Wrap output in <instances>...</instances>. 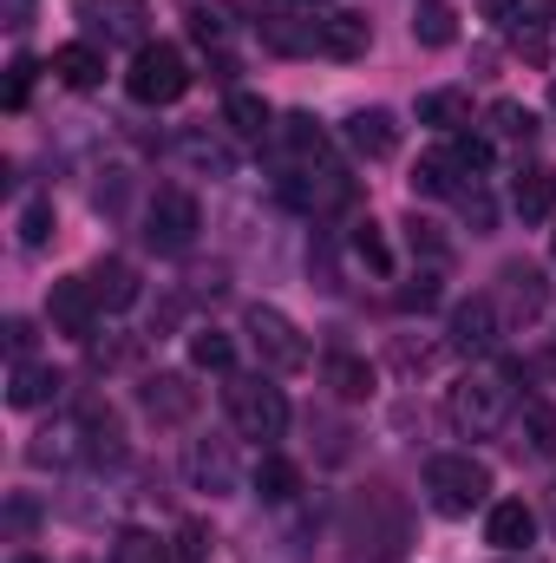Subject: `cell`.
I'll list each match as a JSON object with an SVG mask.
<instances>
[{
	"label": "cell",
	"instance_id": "cell-1",
	"mask_svg": "<svg viewBox=\"0 0 556 563\" xmlns=\"http://www.w3.org/2000/svg\"><path fill=\"white\" fill-rule=\"evenodd\" d=\"M485 492H491V472H485L471 452H438V459L425 465V498H432V511H445V518L478 511Z\"/></svg>",
	"mask_w": 556,
	"mask_h": 563
},
{
	"label": "cell",
	"instance_id": "cell-2",
	"mask_svg": "<svg viewBox=\"0 0 556 563\" xmlns=\"http://www.w3.org/2000/svg\"><path fill=\"white\" fill-rule=\"evenodd\" d=\"M504 413H511V380L504 374H471V380H458L445 394V420L465 439H491L504 426Z\"/></svg>",
	"mask_w": 556,
	"mask_h": 563
},
{
	"label": "cell",
	"instance_id": "cell-3",
	"mask_svg": "<svg viewBox=\"0 0 556 563\" xmlns=\"http://www.w3.org/2000/svg\"><path fill=\"white\" fill-rule=\"evenodd\" d=\"M125 92L138 99V106H177L184 92H190V59L177 53V46H138L132 53V73H125Z\"/></svg>",
	"mask_w": 556,
	"mask_h": 563
},
{
	"label": "cell",
	"instance_id": "cell-4",
	"mask_svg": "<svg viewBox=\"0 0 556 563\" xmlns=\"http://www.w3.org/2000/svg\"><path fill=\"white\" fill-rule=\"evenodd\" d=\"M230 420L243 439H281L288 432V400H281V387H269V374H249V380H230Z\"/></svg>",
	"mask_w": 556,
	"mask_h": 563
},
{
	"label": "cell",
	"instance_id": "cell-5",
	"mask_svg": "<svg viewBox=\"0 0 556 563\" xmlns=\"http://www.w3.org/2000/svg\"><path fill=\"white\" fill-rule=\"evenodd\" d=\"M243 328H249V347H256L263 374H301L308 367V341H301V328L281 308H249Z\"/></svg>",
	"mask_w": 556,
	"mask_h": 563
},
{
	"label": "cell",
	"instance_id": "cell-6",
	"mask_svg": "<svg viewBox=\"0 0 556 563\" xmlns=\"http://www.w3.org/2000/svg\"><path fill=\"white\" fill-rule=\"evenodd\" d=\"M197 230H203V217H197V197H190V190H157V197H151V210H144V243H151L157 256H184V250L197 243Z\"/></svg>",
	"mask_w": 556,
	"mask_h": 563
},
{
	"label": "cell",
	"instance_id": "cell-7",
	"mask_svg": "<svg viewBox=\"0 0 556 563\" xmlns=\"http://www.w3.org/2000/svg\"><path fill=\"white\" fill-rule=\"evenodd\" d=\"M46 314H53V328L66 334V341H92V328H99V295H92V282L86 276H66L53 282V301H46Z\"/></svg>",
	"mask_w": 556,
	"mask_h": 563
},
{
	"label": "cell",
	"instance_id": "cell-8",
	"mask_svg": "<svg viewBox=\"0 0 556 563\" xmlns=\"http://www.w3.org/2000/svg\"><path fill=\"white\" fill-rule=\"evenodd\" d=\"M445 341H452V354H491L498 347V301L491 295L458 301L452 321H445Z\"/></svg>",
	"mask_w": 556,
	"mask_h": 563
},
{
	"label": "cell",
	"instance_id": "cell-9",
	"mask_svg": "<svg viewBox=\"0 0 556 563\" xmlns=\"http://www.w3.org/2000/svg\"><path fill=\"white\" fill-rule=\"evenodd\" d=\"M79 13L105 46H151L144 40V0H79Z\"/></svg>",
	"mask_w": 556,
	"mask_h": 563
},
{
	"label": "cell",
	"instance_id": "cell-10",
	"mask_svg": "<svg viewBox=\"0 0 556 563\" xmlns=\"http://www.w3.org/2000/svg\"><path fill=\"white\" fill-rule=\"evenodd\" d=\"M184 472H190V485H197V492H210V498L236 492V452H230V439H190Z\"/></svg>",
	"mask_w": 556,
	"mask_h": 563
},
{
	"label": "cell",
	"instance_id": "cell-11",
	"mask_svg": "<svg viewBox=\"0 0 556 563\" xmlns=\"http://www.w3.org/2000/svg\"><path fill=\"white\" fill-rule=\"evenodd\" d=\"M341 139L354 144L367 164H387V157L400 151V119H393L387 106H367V112H354V119L341 125Z\"/></svg>",
	"mask_w": 556,
	"mask_h": 563
},
{
	"label": "cell",
	"instance_id": "cell-12",
	"mask_svg": "<svg viewBox=\"0 0 556 563\" xmlns=\"http://www.w3.org/2000/svg\"><path fill=\"white\" fill-rule=\"evenodd\" d=\"M485 544L504 551V558H524V544H537V511H531L524 498L491 505V518H485Z\"/></svg>",
	"mask_w": 556,
	"mask_h": 563
},
{
	"label": "cell",
	"instance_id": "cell-13",
	"mask_svg": "<svg viewBox=\"0 0 556 563\" xmlns=\"http://www.w3.org/2000/svg\"><path fill=\"white\" fill-rule=\"evenodd\" d=\"M144 413L164 420V426L190 420V413H197V387H190L184 374H151V380H144Z\"/></svg>",
	"mask_w": 556,
	"mask_h": 563
},
{
	"label": "cell",
	"instance_id": "cell-14",
	"mask_svg": "<svg viewBox=\"0 0 556 563\" xmlns=\"http://www.w3.org/2000/svg\"><path fill=\"white\" fill-rule=\"evenodd\" d=\"M86 282H92V295H99V308H105V314H119V308H132V301H138V269H132L125 256L92 263Z\"/></svg>",
	"mask_w": 556,
	"mask_h": 563
},
{
	"label": "cell",
	"instance_id": "cell-15",
	"mask_svg": "<svg viewBox=\"0 0 556 563\" xmlns=\"http://www.w3.org/2000/svg\"><path fill=\"white\" fill-rule=\"evenodd\" d=\"M53 79H59V86H73V92H92V86L105 79V53H99L92 40H73V46H59V53H53Z\"/></svg>",
	"mask_w": 556,
	"mask_h": 563
},
{
	"label": "cell",
	"instance_id": "cell-16",
	"mask_svg": "<svg viewBox=\"0 0 556 563\" xmlns=\"http://www.w3.org/2000/svg\"><path fill=\"white\" fill-rule=\"evenodd\" d=\"M511 203H518L524 223H544V217L556 210V170L551 164H524L518 184H511Z\"/></svg>",
	"mask_w": 556,
	"mask_h": 563
},
{
	"label": "cell",
	"instance_id": "cell-17",
	"mask_svg": "<svg viewBox=\"0 0 556 563\" xmlns=\"http://www.w3.org/2000/svg\"><path fill=\"white\" fill-rule=\"evenodd\" d=\"M367 46H374L367 13H327V20H321V53H327V59H360Z\"/></svg>",
	"mask_w": 556,
	"mask_h": 563
},
{
	"label": "cell",
	"instance_id": "cell-18",
	"mask_svg": "<svg viewBox=\"0 0 556 563\" xmlns=\"http://www.w3.org/2000/svg\"><path fill=\"white\" fill-rule=\"evenodd\" d=\"M177 157H184L197 177H236V151L223 139H210V132H184V139H177Z\"/></svg>",
	"mask_w": 556,
	"mask_h": 563
},
{
	"label": "cell",
	"instance_id": "cell-19",
	"mask_svg": "<svg viewBox=\"0 0 556 563\" xmlns=\"http://www.w3.org/2000/svg\"><path fill=\"white\" fill-rule=\"evenodd\" d=\"M504 301H511V314H518V321H537V314H544V301H551L544 269H531V263H511V269H504Z\"/></svg>",
	"mask_w": 556,
	"mask_h": 563
},
{
	"label": "cell",
	"instance_id": "cell-20",
	"mask_svg": "<svg viewBox=\"0 0 556 563\" xmlns=\"http://www.w3.org/2000/svg\"><path fill=\"white\" fill-rule=\"evenodd\" d=\"M419 125H432V132H465V125H471V99H465L458 86H438V92L419 99Z\"/></svg>",
	"mask_w": 556,
	"mask_h": 563
},
{
	"label": "cell",
	"instance_id": "cell-21",
	"mask_svg": "<svg viewBox=\"0 0 556 563\" xmlns=\"http://www.w3.org/2000/svg\"><path fill=\"white\" fill-rule=\"evenodd\" d=\"M59 394V374L40 367V361H13V380H7V400L13 407H46Z\"/></svg>",
	"mask_w": 556,
	"mask_h": 563
},
{
	"label": "cell",
	"instance_id": "cell-22",
	"mask_svg": "<svg viewBox=\"0 0 556 563\" xmlns=\"http://www.w3.org/2000/svg\"><path fill=\"white\" fill-rule=\"evenodd\" d=\"M458 157L452 151H432V157H419L413 164V197H458Z\"/></svg>",
	"mask_w": 556,
	"mask_h": 563
},
{
	"label": "cell",
	"instance_id": "cell-23",
	"mask_svg": "<svg viewBox=\"0 0 556 563\" xmlns=\"http://www.w3.org/2000/svg\"><path fill=\"white\" fill-rule=\"evenodd\" d=\"M263 40L276 53H321V20H281V13H263Z\"/></svg>",
	"mask_w": 556,
	"mask_h": 563
},
{
	"label": "cell",
	"instance_id": "cell-24",
	"mask_svg": "<svg viewBox=\"0 0 556 563\" xmlns=\"http://www.w3.org/2000/svg\"><path fill=\"white\" fill-rule=\"evenodd\" d=\"M230 361H236V341L223 328H197L190 334V367L197 374H230Z\"/></svg>",
	"mask_w": 556,
	"mask_h": 563
},
{
	"label": "cell",
	"instance_id": "cell-25",
	"mask_svg": "<svg viewBox=\"0 0 556 563\" xmlns=\"http://www.w3.org/2000/svg\"><path fill=\"white\" fill-rule=\"evenodd\" d=\"M327 387H334L341 400H367V394H374V367H367L360 354H334V361H327Z\"/></svg>",
	"mask_w": 556,
	"mask_h": 563
},
{
	"label": "cell",
	"instance_id": "cell-26",
	"mask_svg": "<svg viewBox=\"0 0 556 563\" xmlns=\"http://www.w3.org/2000/svg\"><path fill=\"white\" fill-rule=\"evenodd\" d=\"M294 492H301V472H294L288 459H276V452H269V459L256 465V498H263V505H288Z\"/></svg>",
	"mask_w": 556,
	"mask_h": 563
},
{
	"label": "cell",
	"instance_id": "cell-27",
	"mask_svg": "<svg viewBox=\"0 0 556 563\" xmlns=\"http://www.w3.org/2000/svg\"><path fill=\"white\" fill-rule=\"evenodd\" d=\"M223 125H230L236 139H263V132H269V106H263L256 92H230V106H223Z\"/></svg>",
	"mask_w": 556,
	"mask_h": 563
},
{
	"label": "cell",
	"instance_id": "cell-28",
	"mask_svg": "<svg viewBox=\"0 0 556 563\" xmlns=\"http://www.w3.org/2000/svg\"><path fill=\"white\" fill-rule=\"evenodd\" d=\"M281 139H288V151L301 157V170H314V164H327V139H321V125H314L308 112H294V119L281 125Z\"/></svg>",
	"mask_w": 556,
	"mask_h": 563
},
{
	"label": "cell",
	"instance_id": "cell-29",
	"mask_svg": "<svg viewBox=\"0 0 556 563\" xmlns=\"http://www.w3.org/2000/svg\"><path fill=\"white\" fill-rule=\"evenodd\" d=\"M518 432H524V445L531 452H556V407L551 400H524V413H518Z\"/></svg>",
	"mask_w": 556,
	"mask_h": 563
},
{
	"label": "cell",
	"instance_id": "cell-30",
	"mask_svg": "<svg viewBox=\"0 0 556 563\" xmlns=\"http://www.w3.org/2000/svg\"><path fill=\"white\" fill-rule=\"evenodd\" d=\"M491 132H498V139H511V144H531V139H537V112H531V106H518V99H498V106H491Z\"/></svg>",
	"mask_w": 556,
	"mask_h": 563
},
{
	"label": "cell",
	"instance_id": "cell-31",
	"mask_svg": "<svg viewBox=\"0 0 556 563\" xmlns=\"http://www.w3.org/2000/svg\"><path fill=\"white\" fill-rule=\"evenodd\" d=\"M413 40H419V46H452V40H458V26H452V7L425 0V7L413 13Z\"/></svg>",
	"mask_w": 556,
	"mask_h": 563
},
{
	"label": "cell",
	"instance_id": "cell-32",
	"mask_svg": "<svg viewBox=\"0 0 556 563\" xmlns=\"http://www.w3.org/2000/svg\"><path fill=\"white\" fill-rule=\"evenodd\" d=\"M354 263H367L374 276H387V269H393V250H387L380 223H354Z\"/></svg>",
	"mask_w": 556,
	"mask_h": 563
},
{
	"label": "cell",
	"instance_id": "cell-33",
	"mask_svg": "<svg viewBox=\"0 0 556 563\" xmlns=\"http://www.w3.org/2000/svg\"><path fill=\"white\" fill-rule=\"evenodd\" d=\"M46 236H53V203L33 197V203L20 210V243H26V250H46Z\"/></svg>",
	"mask_w": 556,
	"mask_h": 563
},
{
	"label": "cell",
	"instance_id": "cell-34",
	"mask_svg": "<svg viewBox=\"0 0 556 563\" xmlns=\"http://www.w3.org/2000/svg\"><path fill=\"white\" fill-rule=\"evenodd\" d=\"M511 40H518V53H524L531 66H551V33H544L537 20H518V26H511Z\"/></svg>",
	"mask_w": 556,
	"mask_h": 563
},
{
	"label": "cell",
	"instance_id": "cell-35",
	"mask_svg": "<svg viewBox=\"0 0 556 563\" xmlns=\"http://www.w3.org/2000/svg\"><path fill=\"white\" fill-rule=\"evenodd\" d=\"M452 157H458V170H465V177H478V170L491 164V139H471V132H458Z\"/></svg>",
	"mask_w": 556,
	"mask_h": 563
},
{
	"label": "cell",
	"instance_id": "cell-36",
	"mask_svg": "<svg viewBox=\"0 0 556 563\" xmlns=\"http://www.w3.org/2000/svg\"><path fill=\"white\" fill-rule=\"evenodd\" d=\"M33 73H40V66H33L26 53L7 66V112H20V106H26V92H33Z\"/></svg>",
	"mask_w": 556,
	"mask_h": 563
},
{
	"label": "cell",
	"instance_id": "cell-37",
	"mask_svg": "<svg viewBox=\"0 0 556 563\" xmlns=\"http://www.w3.org/2000/svg\"><path fill=\"white\" fill-rule=\"evenodd\" d=\"M458 210H465V223H471L478 236L491 230V197H485V184H478V177H471V190H458Z\"/></svg>",
	"mask_w": 556,
	"mask_h": 563
},
{
	"label": "cell",
	"instance_id": "cell-38",
	"mask_svg": "<svg viewBox=\"0 0 556 563\" xmlns=\"http://www.w3.org/2000/svg\"><path fill=\"white\" fill-rule=\"evenodd\" d=\"M210 551V538H203V525H184L177 538H170V563H203Z\"/></svg>",
	"mask_w": 556,
	"mask_h": 563
},
{
	"label": "cell",
	"instance_id": "cell-39",
	"mask_svg": "<svg viewBox=\"0 0 556 563\" xmlns=\"http://www.w3.org/2000/svg\"><path fill=\"white\" fill-rule=\"evenodd\" d=\"M438 301V276H413L400 288V308H432Z\"/></svg>",
	"mask_w": 556,
	"mask_h": 563
},
{
	"label": "cell",
	"instance_id": "cell-40",
	"mask_svg": "<svg viewBox=\"0 0 556 563\" xmlns=\"http://www.w3.org/2000/svg\"><path fill=\"white\" fill-rule=\"evenodd\" d=\"M478 13H485L491 26H518V20H524V0H478Z\"/></svg>",
	"mask_w": 556,
	"mask_h": 563
},
{
	"label": "cell",
	"instance_id": "cell-41",
	"mask_svg": "<svg viewBox=\"0 0 556 563\" xmlns=\"http://www.w3.org/2000/svg\"><path fill=\"white\" fill-rule=\"evenodd\" d=\"M190 33H197L203 46H223V40H230V26H223L216 13H190Z\"/></svg>",
	"mask_w": 556,
	"mask_h": 563
},
{
	"label": "cell",
	"instance_id": "cell-42",
	"mask_svg": "<svg viewBox=\"0 0 556 563\" xmlns=\"http://www.w3.org/2000/svg\"><path fill=\"white\" fill-rule=\"evenodd\" d=\"M7 347L26 361V347H33V321H26V314H13V321H7Z\"/></svg>",
	"mask_w": 556,
	"mask_h": 563
},
{
	"label": "cell",
	"instance_id": "cell-43",
	"mask_svg": "<svg viewBox=\"0 0 556 563\" xmlns=\"http://www.w3.org/2000/svg\"><path fill=\"white\" fill-rule=\"evenodd\" d=\"M393 361H400V367H407V374H419V367H432V347H400V354H393Z\"/></svg>",
	"mask_w": 556,
	"mask_h": 563
},
{
	"label": "cell",
	"instance_id": "cell-44",
	"mask_svg": "<svg viewBox=\"0 0 556 563\" xmlns=\"http://www.w3.org/2000/svg\"><path fill=\"white\" fill-rule=\"evenodd\" d=\"M26 525H33V505H26V498H20V505H7V531H26Z\"/></svg>",
	"mask_w": 556,
	"mask_h": 563
},
{
	"label": "cell",
	"instance_id": "cell-45",
	"mask_svg": "<svg viewBox=\"0 0 556 563\" xmlns=\"http://www.w3.org/2000/svg\"><path fill=\"white\" fill-rule=\"evenodd\" d=\"M33 20V0H7V26H26Z\"/></svg>",
	"mask_w": 556,
	"mask_h": 563
},
{
	"label": "cell",
	"instance_id": "cell-46",
	"mask_svg": "<svg viewBox=\"0 0 556 563\" xmlns=\"http://www.w3.org/2000/svg\"><path fill=\"white\" fill-rule=\"evenodd\" d=\"M236 7H243V13H263V7H269V0H236Z\"/></svg>",
	"mask_w": 556,
	"mask_h": 563
},
{
	"label": "cell",
	"instance_id": "cell-47",
	"mask_svg": "<svg viewBox=\"0 0 556 563\" xmlns=\"http://www.w3.org/2000/svg\"><path fill=\"white\" fill-rule=\"evenodd\" d=\"M7 563H40V558H33V551H20V558H7Z\"/></svg>",
	"mask_w": 556,
	"mask_h": 563
},
{
	"label": "cell",
	"instance_id": "cell-48",
	"mask_svg": "<svg viewBox=\"0 0 556 563\" xmlns=\"http://www.w3.org/2000/svg\"><path fill=\"white\" fill-rule=\"evenodd\" d=\"M551 518H556V485H551Z\"/></svg>",
	"mask_w": 556,
	"mask_h": 563
},
{
	"label": "cell",
	"instance_id": "cell-49",
	"mask_svg": "<svg viewBox=\"0 0 556 563\" xmlns=\"http://www.w3.org/2000/svg\"><path fill=\"white\" fill-rule=\"evenodd\" d=\"M551 256H556V243H551Z\"/></svg>",
	"mask_w": 556,
	"mask_h": 563
}]
</instances>
